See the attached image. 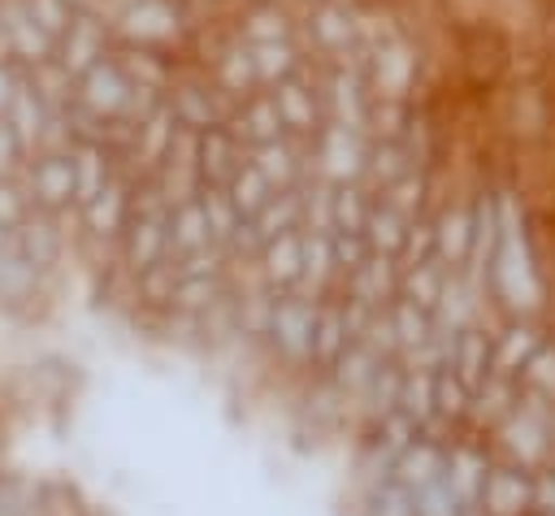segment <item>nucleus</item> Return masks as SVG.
<instances>
[{
    "mask_svg": "<svg viewBox=\"0 0 555 516\" xmlns=\"http://www.w3.org/2000/svg\"><path fill=\"white\" fill-rule=\"evenodd\" d=\"M403 286H408V299H412V304H421V308H429V304H438V299H442V278H438V265H434V260L408 265Z\"/></svg>",
    "mask_w": 555,
    "mask_h": 516,
    "instance_id": "nucleus-30",
    "label": "nucleus"
},
{
    "mask_svg": "<svg viewBox=\"0 0 555 516\" xmlns=\"http://www.w3.org/2000/svg\"><path fill=\"white\" fill-rule=\"evenodd\" d=\"M312 347L321 356H334L338 351V317H325L321 325H312Z\"/></svg>",
    "mask_w": 555,
    "mask_h": 516,
    "instance_id": "nucleus-42",
    "label": "nucleus"
},
{
    "mask_svg": "<svg viewBox=\"0 0 555 516\" xmlns=\"http://www.w3.org/2000/svg\"><path fill=\"white\" fill-rule=\"evenodd\" d=\"M22 182L35 208L56 212L74 204V156L69 152H35L22 165Z\"/></svg>",
    "mask_w": 555,
    "mask_h": 516,
    "instance_id": "nucleus-2",
    "label": "nucleus"
},
{
    "mask_svg": "<svg viewBox=\"0 0 555 516\" xmlns=\"http://www.w3.org/2000/svg\"><path fill=\"white\" fill-rule=\"evenodd\" d=\"M447 481H451L455 499H477L481 494V481H486V464L477 455H455Z\"/></svg>",
    "mask_w": 555,
    "mask_h": 516,
    "instance_id": "nucleus-33",
    "label": "nucleus"
},
{
    "mask_svg": "<svg viewBox=\"0 0 555 516\" xmlns=\"http://www.w3.org/2000/svg\"><path fill=\"white\" fill-rule=\"evenodd\" d=\"M113 61L121 65V74H126L134 87L169 91V82H173L165 52H160V48H152V43H121V48H113Z\"/></svg>",
    "mask_w": 555,
    "mask_h": 516,
    "instance_id": "nucleus-11",
    "label": "nucleus"
},
{
    "mask_svg": "<svg viewBox=\"0 0 555 516\" xmlns=\"http://www.w3.org/2000/svg\"><path fill=\"white\" fill-rule=\"evenodd\" d=\"M473 247V212L468 208H447L434 221V251L442 260H468Z\"/></svg>",
    "mask_w": 555,
    "mask_h": 516,
    "instance_id": "nucleus-22",
    "label": "nucleus"
},
{
    "mask_svg": "<svg viewBox=\"0 0 555 516\" xmlns=\"http://www.w3.org/2000/svg\"><path fill=\"white\" fill-rule=\"evenodd\" d=\"M113 39L117 43H152L165 48L186 30V17L178 9V0H130L113 22Z\"/></svg>",
    "mask_w": 555,
    "mask_h": 516,
    "instance_id": "nucleus-1",
    "label": "nucleus"
},
{
    "mask_svg": "<svg viewBox=\"0 0 555 516\" xmlns=\"http://www.w3.org/2000/svg\"><path fill=\"white\" fill-rule=\"evenodd\" d=\"M273 100H278V113H282L286 130H299V134L321 130V91H312L299 78V69L273 87Z\"/></svg>",
    "mask_w": 555,
    "mask_h": 516,
    "instance_id": "nucleus-9",
    "label": "nucleus"
},
{
    "mask_svg": "<svg viewBox=\"0 0 555 516\" xmlns=\"http://www.w3.org/2000/svg\"><path fill=\"white\" fill-rule=\"evenodd\" d=\"M395 403L403 408V416H408V421H425V416L434 412V377H425V373L403 377V382H399V399H395Z\"/></svg>",
    "mask_w": 555,
    "mask_h": 516,
    "instance_id": "nucleus-29",
    "label": "nucleus"
},
{
    "mask_svg": "<svg viewBox=\"0 0 555 516\" xmlns=\"http://www.w3.org/2000/svg\"><path fill=\"white\" fill-rule=\"evenodd\" d=\"M273 325H278V334H282V343L291 347V351H304V347H312V312L304 308V304H282L278 312H273Z\"/></svg>",
    "mask_w": 555,
    "mask_h": 516,
    "instance_id": "nucleus-27",
    "label": "nucleus"
},
{
    "mask_svg": "<svg viewBox=\"0 0 555 516\" xmlns=\"http://www.w3.org/2000/svg\"><path fill=\"white\" fill-rule=\"evenodd\" d=\"M22 165H26V147H22V139L13 134V126L0 117V178H17Z\"/></svg>",
    "mask_w": 555,
    "mask_h": 516,
    "instance_id": "nucleus-38",
    "label": "nucleus"
},
{
    "mask_svg": "<svg viewBox=\"0 0 555 516\" xmlns=\"http://www.w3.org/2000/svg\"><path fill=\"white\" fill-rule=\"evenodd\" d=\"M0 43H4V56L17 61L22 69L56 52V39L30 17L26 0H0Z\"/></svg>",
    "mask_w": 555,
    "mask_h": 516,
    "instance_id": "nucleus-4",
    "label": "nucleus"
},
{
    "mask_svg": "<svg viewBox=\"0 0 555 516\" xmlns=\"http://www.w3.org/2000/svg\"><path fill=\"white\" fill-rule=\"evenodd\" d=\"M299 4H304V9H308V4H321V0H299Z\"/></svg>",
    "mask_w": 555,
    "mask_h": 516,
    "instance_id": "nucleus-44",
    "label": "nucleus"
},
{
    "mask_svg": "<svg viewBox=\"0 0 555 516\" xmlns=\"http://www.w3.org/2000/svg\"><path fill=\"white\" fill-rule=\"evenodd\" d=\"M238 165H243V156H238V134L234 130H225V126L195 130V169H199V182L225 186Z\"/></svg>",
    "mask_w": 555,
    "mask_h": 516,
    "instance_id": "nucleus-7",
    "label": "nucleus"
},
{
    "mask_svg": "<svg viewBox=\"0 0 555 516\" xmlns=\"http://www.w3.org/2000/svg\"><path fill=\"white\" fill-rule=\"evenodd\" d=\"M251 165L269 178L273 191H291L295 178H299V156L286 147V139H269V143H256L251 147Z\"/></svg>",
    "mask_w": 555,
    "mask_h": 516,
    "instance_id": "nucleus-21",
    "label": "nucleus"
},
{
    "mask_svg": "<svg viewBox=\"0 0 555 516\" xmlns=\"http://www.w3.org/2000/svg\"><path fill=\"white\" fill-rule=\"evenodd\" d=\"M251 65H256V82L260 87H278L282 78H291L304 65V52L295 39H273V43H247Z\"/></svg>",
    "mask_w": 555,
    "mask_h": 516,
    "instance_id": "nucleus-18",
    "label": "nucleus"
},
{
    "mask_svg": "<svg viewBox=\"0 0 555 516\" xmlns=\"http://www.w3.org/2000/svg\"><path fill=\"white\" fill-rule=\"evenodd\" d=\"M464 399H468V386L460 382V377H451V373H438L434 377V408L438 412H464Z\"/></svg>",
    "mask_w": 555,
    "mask_h": 516,
    "instance_id": "nucleus-37",
    "label": "nucleus"
},
{
    "mask_svg": "<svg viewBox=\"0 0 555 516\" xmlns=\"http://www.w3.org/2000/svg\"><path fill=\"white\" fill-rule=\"evenodd\" d=\"M369 208L373 204L364 199V191L356 182H338L330 191V225H338V230H364Z\"/></svg>",
    "mask_w": 555,
    "mask_h": 516,
    "instance_id": "nucleus-26",
    "label": "nucleus"
},
{
    "mask_svg": "<svg viewBox=\"0 0 555 516\" xmlns=\"http://www.w3.org/2000/svg\"><path fill=\"white\" fill-rule=\"evenodd\" d=\"M403 234H408V217H403V212H395L390 204H373V208H369V217H364V238H369L373 251H382V256L399 251V247H403Z\"/></svg>",
    "mask_w": 555,
    "mask_h": 516,
    "instance_id": "nucleus-23",
    "label": "nucleus"
},
{
    "mask_svg": "<svg viewBox=\"0 0 555 516\" xmlns=\"http://www.w3.org/2000/svg\"><path fill=\"white\" fill-rule=\"evenodd\" d=\"M130 91H134V82L121 74V65L113 61V52L100 56L91 69L78 74V104H87V108H91L95 117H104V121L126 108Z\"/></svg>",
    "mask_w": 555,
    "mask_h": 516,
    "instance_id": "nucleus-6",
    "label": "nucleus"
},
{
    "mask_svg": "<svg viewBox=\"0 0 555 516\" xmlns=\"http://www.w3.org/2000/svg\"><path fill=\"white\" fill-rule=\"evenodd\" d=\"M169 243H173L182 256L212 243V230H208V217H204L199 195H186V199L169 204Z\"/></svg>",
    "mask_w": 555,
    "mask_h": 516,
    "instance_id": "nucleus-17",
    "label": "nucleus"
},
{
    "mask_svg": "<svg viewBox=\"0 0 555 516\" xmlns=\"http://www.w3.org/2000/svg\"><path fill=\"white\" fill-rule=\"evenodd\" d=\"M264 260H269V278L291 282L295 273H304V238L295 230H282L264 243Z\"/></svg>",
    "mask_w": 555,
    "mask_h": 516,
    "instance_id": "nucleus-25",
    "label": "nucleus"
},
{
    "mask_svg": "<svg viewBox=\"0 0 555 516\" xmlns=\"http://www.w3.org/2000/svg\"><path fill=\"white\" fill-rule=\"evenodd\" d=\"M126 212H130V195H126V186H121L117 178H113L95 199L82 204V221H87L91 234H113V230H121V225H126Z\"/></svg>",
    "mask_w": 555,
    "mask_h": 516,
    "instance_id": "nucleus-20",
    "label": "nucleus"
},
{
    "mask_svg": "<svg viewBox=\"0 0 555 516\" xmlns=\"http://www.w3.org/2000/svg\"><path fill=\"white\" fill-rule=\"evenodd\" d=\"M48 117H52V108L35 95V87H30V82H26V74H22V82H17V91H13L9 108H4V121H9V126H13V134L22 139L26 156L39 147V134H43Z\"/></svg>",
    "mask_w": 555,
    "mask_h": 516,
    "instance_id": "nucleus-13",
    "label": "nucleus"
},
{
    "mask_svg": "<svg viewBox=\"0 0 555 516\" xmlns=\"http://www.w3.org/2000/svg\"><path fill=\"white\" fill-rule=\"evenodd\" d=\"M30 195H26V182L17 178H0V230H17L26 217H30Z\"/></svg>",
    "mask_w": 555,
    "mask_h": 516,
    "instance_id": "nucleus-32",
    "label": "nucleus"
},
{
    "mask_svg": "<svg viewBox=\"0 0 555 516\" xmlns=\"http://www.w3.org/2000/svg\"><path fill=\"white\" fill-rule=\"evenodd\" d=\"M13 251L26 256L35 269H43V265L56 260V251H61V234H56V225H52V217H48L43 208H30V217L13 230Z\"/></svg>",
    "mask_w": 555,
    "mask_h": 516,
    "instance_id": "nucleus-15",
    "label": "nucleus"
},
{
    "mask_svg": "<svg viewBox=\"0 0 555 516\" xmlns=\"http://www.w3.org/2000/svg\"><path fill=\"white\" fill-rule=\"evenodd\" d=\"M481 503L490 516H520L533 503V486H529V477H520L512 468H494L481 481Z\"/></svg>",
    "mask_w": 555,
    "mask_h": 516,
    "instance_id": "nucleus-14",
    "label": "nucleus"
},
{
    "mask_svg": "<svg viewBox=\"0 0 555 516\" xmlns=\"http://www.w3.org/2000/svg\"><path fill=\"white\" fill-rule=\"evenodd\" d=\"M451 360H455V369H460V382L473 390V386H481V377H486V338L481 334H460V343L451 347Z\"/></svg>",
    "mask_w": 555,
    "mask_h": 516,
    "instance_id": "nucleus-28",
    "label": "nucleus"
},
{
    "mask_svg": "<svg viewBox=\"0 0 555 516\" xmlns=\"http://www.w3.org/2000/svg\"><path fill=\"white\" fill-rule=\"evenodd\" d=\"M533 351H538L533 330H512V334L503 338V347L494 351V369H499V373H516V364H525Z\"/></svg>",
    "mask_w": 555,
    "mask_h": 516,
    "instance_id": "nucleus-35",
    "label": "nucleus"
},
{
    "mask_svg": "<svg viewBox=\"0 0 555 516\" xmlns=\"http://www.w3.org/2000/svg\"><path fill=\"white\" fill-rule=\"evenodd\" d=\"M212 74H217V87H221L225 95H234V100H247L251 91H260V82H256V65H251V52H247V43H243L238 35L230 39V48H221V56H217Z\"/></svg>",
    "mask_w": 555,
    "mask_h": 516,
    "instance_id": "nucleus-16",
    "label": "nucleus"
},
{
    "mask_svg": "<svg viewBox=\"0 0 555 516\" xmlns=\"http://www.w3.org/2000/svg\"><path fill=\"white\" fill-rule=\"evenodd\" d=\"M364 173H369L377 186H390L395 178L412 173L403 139H373V147H369V156H364Z\"/></svg>",
    "mask_w": 555,
    "mask_h": 516,
    "instance_id": "nucleus-24",
    "label": "nucleus"
},
{
    "mask_svg": "<svg viewBox=\"0 0 555 516\" xmlns=\"http://www.w3.org/2000/svg\"><path fill=\"white\" fill-rule=\"evenodd\" d=\"M364 139L356 126H343V121H330L317 130V160H321V173L330 182H356L364 173Z\"/></svg>",
    "mask_w": 555,
    "mask_h": 516,
    "instance_id": "nucleus-5",
    "label": "nucleus"
},
{
    "mask_svg": "<svg viewBox=\"0 0 555 516\" xmlns=\"http://www.w3.org/2000/svg\"><path fill=\"white\" fill-rule=\"evenodd\" d=\"M525 377H529L542 395H555V351L538 347V351L525 360Z\"/></svg>",
    "mask_w": 555,
    "mask_h": 516,
    "instance_id": "nucleus-39",
    "label": "nucleus"
},
{
    "mask_svg": "<svg viewBox=\"0 0 555 516\" xmlns=\"http://www.w3.org/2000/svg\"><path fill=\"white\" fill-rule=\"evenodd\" d=\"M26 9H30V17L52 35V39H61V30L74 22V13H78V4L74 0H26Z\"/></svg>",
    "mask_w": 555,
    "mask_h": 516,
    "instance_id": "nucleus-34",
    "label": "nucleus"
},
{
    "mask_svg": "<svg viewBox=\"0 0 555 516\" xmlns=\"http://www.w3.org/2000/svg\"><path fill=\"white\" fill-rule=\"evenodd\" d=\"M399 468H403V486H416V490H421V486H429V481L442 473V460H438L434 447L421 442V447H408V451H403V464H399Z\"/></svg>",
    "mask_w": 555,
    "mask_h": 516,
    "instance_id": "nucleus-31",
    "label": "nucleus"
},
{
    "mask_svg": "<svg viewBox=\"0 0 555 516\" xmlns=\"http://www.w3.org/2000/svg\"><path fill=\"white\" fill-rule=\"evenodd\" d=\"M234 35L243 43H273V39H295L299 22L282 0H247L243 13L234 17Z\"/></svg>",
    "mask_w": 555,
    "mask_h": 516,
    "instance_id": "nucleus-8",
    "label": "nucleus"
},
{
    "mask_svg": "<svg viewBox=\"0 0 555 516\" xmlns=\"http://www.w3.org/2000/svg\"><path fill=\"white\" fill-rule=\"evenodd\" d=\"M390 325H395L399 343H416V347H421V343L429 338V321H425V312H421L412 299L395 308V321H390Z\"/></svg>",
    "mask_w": 555,
    "mask_h": 516,
    "instance_id": "nucleus-36",
    "label": "nucleus"
},
{
    "mask_svg": "<svg viewBox=\"0 0 555 516\" xmlns=\"http://www.w3.org/2000/svg\"><path fill=\"white\" fill-rule=\"evenodd\" d=\"M108 39H113V26H108V17L104 13H95V9H78L74 13V22L61 30V39H56V61L78 78L82 69H91L100 56H108Z\"/></svg>",
    "mask_w": 555,
    "mask_h": 516,
    "instance_id": "nucleus-3",
    "label": "nucleus"
},
{
    "mask_svg": "<svg viewBox=\"0 0 555 516\" xmlns=\"http://www.w3.org/2000/svg\"><path fill=\"white\" fill-rule=\"evenodd\" d=\"M373 516H416V503L403 490H382L373 499Z\"/></svg>",
    "mask_w": 555,
    "mask_h": 516,
    "instance_id": "nucleus-40",
    "label": "nucleus"
},
{
    "mask_svg": "<svg viewBox=\"0 0 555 516\" xmlns=\"http://www.w3.org/2000/svg\"><path fill=\"white\" fill-rule=\"evenodd\" d=\"M74 156V204L82 208L87 199H95L108 182H113V169H108V152L100 139H82L69 147Z\"/></svg>",
    "mask_w": 555,
    "mask_h": 516,
    "instance_id": "nucleus-12",
    "label": "nucleus"
},
{
    "mask_svg": "<svg viewBox=\"0 0 555 516\" xmlns=\"http://www.w3.org/2000/svg\"><path fill=\"white\" fill-rule=\"evenodd\" d=\"M234 134H243V143H269V139H282L286 134V121L278 113V100L273 91H251L247 100H238V117H234Z\"/></svg>",
    "mask_w": 555,
    "mask_h": 516,
    "instance_id": "nucleus-10",
    "label": "nucleus"
},
{
    "mask_svg": "<svg viewBox=\"0 0 555 516\" xmlns=\"http://www.w3.org/2000/svg\"><path fill=\"white\" fill-rule=\"evenodd\" d=\"M225 195H230V204L238 208V217L247 221V217H256L269 199H273V186H269V178L251 165V160H243L234 173H230V182H225Z\"/></svg>",
    "mask_w": 555,
    "mask_h": 516,
    "instance_id": "nucleus-19",
    "label": "nucleus"
},
{
    "mask_svg": "<svg viewBox=\"0 0 555 516\" xmlns=\"http://www.w3.org/2000/svg\"><path fill=\"white\" fill-rule=\"evenodd\" d=\"M17 82H22V65L9 61V56H0V117H4V108H9V100H13V91H17Z\"/></svg>",
    "mask_w": 555,
    "mask_h": 516,
    "instance_id": "nucleus-41",
    "label": "nucleus"
},
{
    "mask_svg": "<svg viewBox=\"0 0 555 516\" xmlns=\"http://www.w3.org/2000/svg\"><path fill=\"white\" fill-rule=\"evenodd\" d=\"M74 4H78V9H87V4H91V0H74Z\"/></svg>",
    "mask_w": 555,
    "mask_h": 516,
    "instance_id": "nucleus-43",
    "label": "nucleus"
}]
</instances>
